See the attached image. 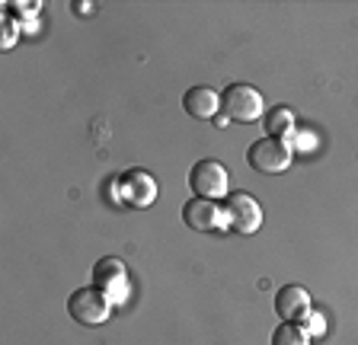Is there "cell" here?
I'll use <instances>...</instances> for the list:
<instances>
[{
  "mask_svg": "<svg viewBox=\"0 0 358 345\" xmlns=\"http://www.w3.org/2000/svg\"><path fill=\"white\" fill-rule=\"evenodd\" d=\"M221 115H227L231 122H240V125H253V122L266 119L262 93L253 83H231L221 93Z\"/></svg>",
  "mask_w": 358,
  "mask_h": 345,
  "instance_id": "obj_1",
  "label": "cell"
},
{
  "mask_svg": "<svg viewBox=\"0 0 358 345\" xmlns=\"http://www.w3.org/2000/svg\"><path fill=\"white\" fill-rule=\"evenodd\" d=\"M112 310H115L112 298L96 285L77 288V291L67 298V314H71V320L80 323V326H103L112 316Z\"/></svg>",
  "mask_w": 358,
  "mask_h": 345,
  "instance_id": "obj_2",
  "label": "cell"
},
{
  "mask_svg": "<svg viewBox=\"0 0 358 345\" xmlns=\"http://www.w3.org/2000/svg\"><path fill=\"white\" fill-rule=\"evenodd\" d=\"M189 189L195 192V198H211V202H224L231 196V172L221 160H199L189 170Z\"/></svg>",
  "mask_w": 358,
  "mask_h": 345,
  "instance_id": "obj_3",
  "label": "cell"
},
{
  "mask_svg": "<svg viewBox=\"0 0 358 345\" xmlns=\"http://www.w3.org/2000/svg\"><path fill=\"white\" fill-rule=\"evenodd\" d=\"M291 160H294V150L285 138H259L246 150V163L256 172H266V176H282L291 166Z\"/></svg>",
  "mask_w": 358,
  "mask_h": 345,
  "instance_id": "obj_4",
  "label": "cell"
},
{
  "mask_svg": "<svg viewBox=\"0 0 358 345\" xmlns=\"http://www.w3.org/2000/svg\"><path fill=\"white\" fill-rule=\"evenodd\" d=\"M93 285L103 288L115 307L128 304V298H131V275H128L125 259H119V256L96 259V265H93Z\"/></svg>",
  "mask_w": 358,
  "mask_h": 345,
  "instance_id": "obj_5",
  "label": "cell"
},
{
  "mask_svg": "<svg viewBox=\"0 0 358 345\" xmlns=\"http://www.w3.org/2000/svg\"><path fill=\"white\" fill-rule=\"evenodd\" d=\"M157 179L141 166H131L115 179V202L131 205V208H150L157 202Z\"/></svg>",
  "mask_w": 358,
  "mask_h": 345,
  "instance_id": "obj_6",
  "label": "cell"
},
{
  "mask_svg": "<svg viewBox=\"0 0 358 345\" xmlns=\"http://www.w3.org/2000/svg\"><path fill=\"white\" fill-rule=\"evenodd\" d=\"M221 205H224V211H227L231 230L250 237V233H256L262 227V205H259V198H253L250 192H231Z\"/></svg>",
  "mask_w": 358,
  "mask_h": 345,
  "instance_id": "obj_7",
  "label": "cell"
},
{
  "mask_svg": "<svg viewBox=\"0 0 358 345\" xmlns=\"http://www.w3.org/2000/svg\"><path fill=\"white\" fill-rule=\"evenodd\" d=\"M182 221H186V227H192V230H199V233L231 230L224 205L211 202V198H195L192 196L186 205H182Z\"/></svg>",
  "mask_w": 358,
  "mask_h": 345,
  "instance_id": "obj_8",
  "label": "cell"
},
{
  "mask_svg": "<svg viewBox=\"0 0 358 345\" xmlns=\"http://www.w3.org/2000/svg\"><path fill=\"white\" fill-rule=\"evenodd\" d=\"M182 109H186V115H192V119H199V122H215L217 112H221V93L205 87V83L189 87V90L182 93Z\"/></svg>",
  "mask_w": 358,
  "mask_h": 345,
  "instance_id": "obj_9",
  "label": "cell"
},
{
  "mask_svg": "<svg viewBox=\"0 0 358 345\" xmlns=\"http://www.w3.org/2000/svg\"><path fill=\"white\" fill-rule=\"evenodd\" d=\"M310 307H313V300L304 285H285L282 291L275 294V314L282 316L285 323H301V316Z\"/></svg>",
  "mask_w": 358,
  "mask_h": 345,
  "instance_id": "obj_10",
  "label": "cell"
},
{
  "mask_svg": "<svg viewBox=\"0 0 358 345\" xmlns=\"http://www.w3.org/2000/svg\"><path fill=\"white\" fill-rule=\"evenodd\" d=\"M262 128H266V138H285L288 141L294 135V109H288V105L268 109L266 119H262Z\"/></svg>",
  "mask_w": 358,
  "mask_h": 345,
  "instance_id": "obj_11",
  "label": "cell"
},
{
  "mask_svg": "<svg viewBox=\"0 0 358 345\" xmlns=\"http://www.w3.org/2000/svg\"><path fill=\"white\" fill-rule=\"evenodd\" d=\"M272 345H310V336L304 332L301 323H278L272 332Z\"/></svg>",
  "mask_w": 358,
  "mask_h": 345,
  "instance_id": "obj_12",
  "label": "cell"
},
{
  "mask_svg": "<svg viewBox=\"0 0 358 345\" xmlns=\"http://www.w3.org/2000/svg\"><path fill=\"white\" fill-rule=\"evenodd\" d=\"M301 326H304V332H307L310 339L327 336V316H323L317 307H310L304 316H301Z\"/></svg>",
  "mask_w": 358,
  "mask_h": 345,
  "instance_id": "obj_13",
  "label": "cell"
},
{
  "mask_svg": "<svg viewBox=\"0 0 358 345\" xmlns=\"http://www.w3.org/2000/svg\"><path fill=\"white\" fill-rule=\"evenodd\" d=\"M288 141H291L294 154H307V150L317 147V135H313V131H298V128H294V135H291Z\"/></svg>",
  "mask_w": 358,
  "mask_h": 345,
  "instance_id": "obj_14",
  "label": "cell"
},
{
  "mask_svg": "<svg viewBox=\"0 0 358 345\" xmlns=\"http://www.w3.org/2000/svg\"><path fill=\"white\" fill-rule=\"evenodd\" d=\"M16 42H20V23H16L13 16H3V38H0V45L13 48Z\"/></svg>",
  "mask_w": 358,
  "mask_h": 345,
  "instance_id": "obj_15",
  "label": "cell"
},
{
  "mask_svg": "<svg viewBox=\"0 0 358 345\" xmlns=\"http://www.w3.org/2000/svg\"><path fill=\"white\" fill-rule=\"evenodd\" d=\"M38 3H7V16L13 20H36Z\"/></svg>",
  "mask_w": 358,
  "mask_h": 345,
  "instance_id": "obj_16",
  "label": "cell"
},
{
  "mask_svg": "<svg viewBox=\"0 0 358 345\" xmlns=\"http://www.w3.org/2000/svg\"><path fill=\"white\" fill-rule=\"evenodd\" d=\"M227 122H231V119H227V115H217V119H215V125H217V128H227Z\"/></svg>",
  "mask_w": 358,
  "mask_h": 345,
  "instance_id": "obj_17",
  "label": "cell"
}]
</instances>
